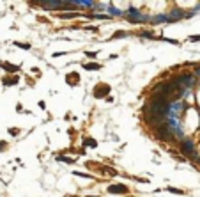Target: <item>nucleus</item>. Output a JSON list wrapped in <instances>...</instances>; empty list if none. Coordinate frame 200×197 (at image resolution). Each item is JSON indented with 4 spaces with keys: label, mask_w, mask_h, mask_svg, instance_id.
Wrapping results in <instances>:
<instances>
[{
    "label": "nucleus",
    "mask_w": 200,
    "mask_h": 197,
    "mask_svg": "<svg viewBox=\"0 0 200 197\" xmlns=\"http://www.w3.org/2000/svg\"><path fill=\"white\" fill-rule=\"evenodd\" d=\"M108 93H110V85H106V83H99V85H96V89H94V96H96V98H103V96H106Z\"/></svg>",
    "instance_id": "f257e3e1"
},
{
    "label": "nucleus",
    "mask_w": 200,
    "mask_h": 197,
    "mask_svg": "<svg viewBox=\"0 0 200 197\" xmlns=\"http://www.w3.org/2000/svg\"><path fill=\"white\" fill-rule=\"evenodd\" d=\"M108 194H128V186L124 185H110Z\"/></svg>",
    "instance_id": "f03ea898"
},
{
    "label": "nucleus",
    "mask_w": 200,
    "mask_h": 197,
    "mask_svg": "<svg viewBox=\"0 0 200 197\" xmlns=\"http://www.w3.org/2000/svg\"><path fill=\"white\" fill-rule=\"evenodd\" d=\"M78 80H80L78 73H69V75L66 77V82L69 83V85H78Z\"/></svg>",
    "instance_id": "7ed1b4c3"
},
{
    "label": "nucleus",
    "mask_w": 200,
    "mask_h": 197,
    "mask_svg": "<svg viewBox=\"0 0 200 197\" xmlns=\"http://www.w3.org/2000/svg\"><path fill=\"white\" fill-rule=\"evenodd\" d=\"M0 68H2V69H6V71H11V73H16L18 69H20V66L9 64V62H2V64H0Z\"/></svg>",
    "instance_id": "20e7f679"
},
{
    "label": "nucleus",
    "mask_w": 200,
    "mask_h": 197,
    "mask_svg": "<svg viewBox=\"0 0 200 197\" xmlns=\"http://www.w3.org/2000/svg\"><path fill=\"white\" fill-rule=\"evenodd\" d=\"M18 83V77H6L4 78V85H16Z\"/></svg>",
    "instance_id": "39448f33"
},
{
    "label": "nucleus",
    "mask_w": 200,
    "mask_h": 197,
    "mask_svg": "<svg viewBox=\"0 0 200 197\" xmlns=\"http://www.w3.org/2000/svg\"><path fill=\"white\" fill-rule=\"evenodd\" d=\"M83 68H85V69H89V71H94V69H99L101 66L97 64V62H87V64L83 66Z\"/></svg>",
    "instance_id": "423d86ee"
},
{
    "label": "nucleus",
    "mask_w": 200,
    "mask_h": 197,
    "mask_svg": "<svg viewBox=\"0 0 200 197\" xmlns=\"http://www.w3.org/2000/svg\"><path fill=\"white\" fill-rule=\"evenodd\" d=\"M124 36H128V34H126L124 30H119V32H115L112 38H114V39H120V38H124Z\"/></svg>",
    "instance_id": "0eeeda50"
},
{
    "label": "nucleus",
    "mask_w": 200,
    "mask_h": 197,
    "mask_svg": "<svg viewBox=\"0 0 200 197\" xmlns=\"http://www.w3.org/2000/svg\"><path fill=\"white\" fill-rule=\"evenodd\" d=\"M83 142H85L87 146H92V148H94V146H96V142H94V140H92V139H85V140H83Z\"/></svg>",
    "instance_id": "6e6552de"
},
{
    "label": "nucleus",
    "mask_w": 200,
    "mask_h": 197,
    "mask_svg": "<svg viewBox=\"0 0 200 197\" xmlns=\"http://www.w3.org/2000/svg\"><path fill=\"white\" fill-rule=\"evenodd\" d=\"M9 133H11V135H18L20 130H18V128H9Z\"/></svg>",
    "instance_id": "1a4fd4ad"
},
{
    "label": "nucleus",
    "mask_w": 200,
    "mask_h": 197,
    "mask_svg": "<svg viewBox=\"0 0 200 197\" xmlns=\"http://www.w3.org/2000/svg\"><path fill=\"white\" fill-rule=\"evenodd\" d=\"M18 46H22V48H30V44H25V43H16Z\"/></svg>",
    "instance_id": "9d476101"
},
{
    "label": "nucleus",
    "mask_w": 200,
    "mask_h": 197,
    "mask_svg": "<svg viewBox=\"0 0 200 197\" xmlns=\"http://www.w3.org/2000/svg\"><path fill=\"white\" fill-rule=\"evenodd\" d=\"M4 148H7V144L6 142H0V149H4Z\"/></svg>",
    "instance_id": "9b49d317"
}]
</instances>
